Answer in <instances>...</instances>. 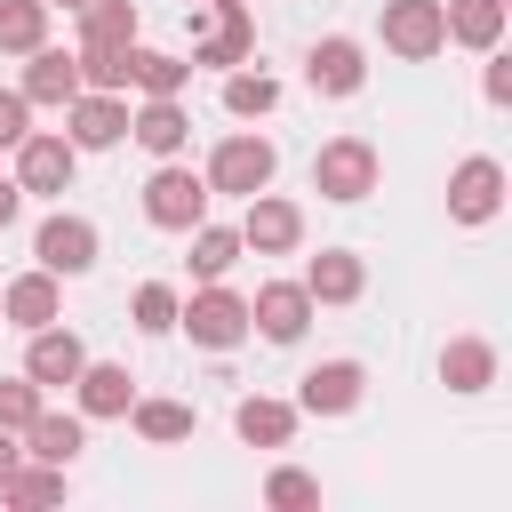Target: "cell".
Segmentation results:
<instances>
[{
    "label": "cell",
    "instance_id": "cell-20",
    "mask_svg": "<svg viewBox=\"0 0 512 512\" xmlns=\"http://www.w3.org/2000/svg\"><path fill=\"white\" fill-rule=\"evenodd\" d=\"M72 392H80V416H128V400H136V376H128V368H112V360H80Z\"/></svg>",
    "mask_w": 512,
    "mask_h": 512
},
{
    "label": "cell",
    "instance_id": "cell-24",
    "mask_svg": "<svg viewBox=\"0 0 512 512\" xmlns=\"http://www.w3.org/2000/svg\"><path fill=\"white\" fill-rule=\"evenodd\" d=\"M80 448H88L80 416H56V408H40V416L24 424V456H40V464H72Z\"/></svg>",
    "mask_w": 512,
    "mask_h": 512
},
{
    "label": "cell",
    "instance_id": "cell-17",
    "mask_svg": "<svg viewBox=\"0 0 512 512\" xmlns=\"http://www.w3.org/2000/svg\"><path fill=\"white\" fill-rule=\"evenodd\" d=\"M72 96H80V56H64V48L40 40L32 64H24V104H56V112H64Z\"/></svg>",
    "mask_w": 512,
    "mask_h": 512
},
{
    "label": "cell",
    "instance_id": "cell-39",
    "mask_svg": "<svg viewBox=\"0 0 512 512\" xmlns=\"http://www.w3.org/2000/svg\"><path fill=\"white\" fill-rule=\"evenodd\" d=\"M16 464H24V448H16V432H0V480H8Z\"/></svg>",
    "mask_w": 512,
    "mask_h": 512
},
{
    "label": "cell",
    "instance_id": "cell-33",
    "mask_svg": "<svg viewBox=\"0 0 512 512\" xmlns=\"http://www.w3.org/2000/svg\"><path fill=\"white\" fill-rule=\"evenodd\" d=\"M40 408H48V400H40V384H32V376H0V432H24Z\"/></svg>",
    "mask_w": 512,
    "mask_h": 512
},
{
    "label": "cell",
    "instance_id": "cell-30",
    "mask_svg": "<svg viewBox=\"0 0 512 512\" xmlns=\"http://www.w3.org/2000/svg\"><path fill=\"white\" fill-rule=\"evenodd\" d=\"M0 504H64V464H16L8 480H0Z\"/></svg>",
    "mask_w": 512,
    "mask_h": 512
},
{
    "label": "cell",
    "instance_id": "cell-2",
    "mask_svg": "<svg viewBox=\"0 0 512 512\" xmlns=\"http://www.w3.org/2000/svg\"><path fill=\"white\" fill-rule=\"evenodd\" d=\"M176 328H192V344H208V352H232L248 336V296H232L224 280H200V296L176 304Z\"/></svg>",
    "mask_w": 512,
    "mask_h": 512
},
{
    "label": "cell",
    "instance_id": "cell-26",
    "mask_svg": "<svg viewBox=\"0 0 512 512\" xmlns=\"http://www.w3.org/2000/svg\"><path fill=\"white\" fill-rule=\"evenodd\" d=\"M128 80H136L144 96H184L192 64H184V56H160V48H136V40H128Z\"/></svg>",
    "mask_w": 512,
    "mask_h": 512
},
{
    "label": "cell",
    "instance_id": "cell-12",
    "mask_svg": "<svg viewBox=\"0 0 512 512\" xmlns=\"http://www.w3.org/2000/svg\"><path fill=\"white\" fill-rule=\"evenodd\" d=\"M360 392H368V368L360 360H320L304 376V392H296V416H352Z\"/></svg>",
    "mask_w": 512,
    "mask_h": 512
},
{
    "label": "cell",
    "instance_id": "cell-25",
    "mask_svg": "<svg viewBox=\"0 0 512 512\" xmlns=\"http://www.w3.org/2000/svg\"><path fill=\"white\" fill-rule=\"evenodd\" d=\"M136 40V0H88L80 8V48H128Z\"/></svg>",
    "mask_w": 512,
    "mask_h": 512
},
{
    "label": "cell",
    "instance_id": "cell-27",
    "mask_svg": "<svg viewBox=\"0 0 512 512\" xmlns=\"http://www.w3.org/2000/svg\"><path fill=\"white\" fill-rule=\"evenodd\" d=\"M272 104H280V80H272V72H240V64L224 72V112H232V120H264Z\"/></svg>",
    "mask_w": 512,
    "mask_h": 512
},
{
    "label": "cell",
    "instance_id": "cell-22",
    "mask_svg": "<svg viewBox=\"0 0 512 512\" xmlns=\"http://www.w3.org/2000/svg\"><path fill=\"white\" fill-rule=\"evenodd\" d=\"M440 24H448V40H464V48H496L504 40V0H440Z\"/></svg>",
    "mask_w": 512,
    "mask_h": 512
},
{
    "label": "cell",
    "instance_id": "cell-4",
    "mask_svg": "<svg viewBox=\"0 0 512 512\" xmlns=\"http://www.w3.org/2000/svg\"><path fill=\"white\" fill-rule=\"evenodd\" d=\"M32 256H40V272H56V280H80V272L96 264V224L56 208V216L32 232Z\"/></svg>",
    "mask_w": 512,
    "mask_h": 512
},
{
    "label": "cell",
    "instance_id": "cell-16",
    "mask_svg": "<svg viewBox=\"0 0 512 512\" xmlns=\"http://www.w3.org/2000/svg\"><path fill=\"white\" fill-rule=\"evenodd\" d=\"M128 136H136L152 160H176V152L192 144V120H184L176 96H144V112H128Z\"/></svg>",
    "mask_w": 512,
    "mask_h": 512
},
{
    "label": "cell",
    "instance_id": "cell-15",
    "mask_svg": "<svg viewBox=\"0 0 512 512\" xmlns=\"http://www.w3.org/2000/svg\"><path fill=\"white\" fill-rule=\"evenodd\" d=\"M80 360H88V344L72 336V328H32V352H24V376L40 384V392H56V384H72L80 376Z\"/></svg>",
    "mask_w": 512,
    "mask_h": 512
},
{
    "label": "cell",
    "instance_id": "cell-40",
    "mask_svg": "<svg viewBox=\"0 0 512 512\" xmlns=\"http://www.w3.org/2000/svg\"><path fill=\"white\" fill-rule=\"evenodd\" d=\"M48 8H72V16H80V8H88V0H48Z\"/></svg>",
    "mask_w": 512,
    "mask_h": 512
},
{
    "label": "cell",
    "instance_id": "cell-32",
    "mask_svg": "<svg viewBox=\"0 0 512 512\" xmlns=\"http://www.w3.org/2000/svg\"><path fill=\"white\" fill-rule=\"evenodd\" d=\"M176 304H184V296H176L168 280H144V288H136V328H144V336H168V328H176Z\"/></svg>",
    "mask_w": 512,
    "mask_h": 512
},
{
    "label": "cell",
    "instance_id": "cell-13",
    "mask_svg": "<svg viewBox=\"0 0 512 512\" xmlns=\"http://www.w3.org/2000/svg\"><path fill=\"white\" fill-rule=\"evenodd\" d=\"M248 48H256V24H248V8H240V0H216V16H208V32H200L192 64H216V72H232V64H248Z\"/></svg>",
    "mask_w": 512,
    "mask_h": 512
},
{
    "label": "cell",
    "instance_id": "cell-28",
    "mask_svg": "<svg viewBox=\"0 0 512 512\" xmlns=\"http://www.w3.org/2000/svg\"><path fill=\"white\" fill-rule=\"evenodd\" d=\"M232 264H240V232L200 216V224H192V272H200V280H224Z\"/></svg>",
    "mask_w": 512,
    "mask_h": 512
},
{
    "label": "cell",
    "instance_id": "cell-37",
    "mask_svg": "<svg viewBox=\"0 0 512 512\" xmlns=\"http://www.w3.org/2000/svg\"><path fill=\"white\" fill-rule=\"evenodd\" d=\"M480 88H488V104H512V64H504L496 48H488V80H480Z\"/></svg>",
    "mask_w": 512,
    "mask_h": 512
},
{
    "label": "cell",
    "instance_id": "cell-31",
    "mask_svg": "<svg viewBox=\"0 0 512 512\" xmlns=\"http://www.w3.org/2000/svg\"><path fill=\"white\" fill-rule=\"evenodd\" d=\"M40 40H48V0H0V48L32 56Z\"/></svg>",
    "mask_w": 512,
    "mask_h": 512
},
{
    "label": "cell",
    "instance_id": "cell-35",
    "mask_svg": "<svg viewBox=\"0 0 512 512\" xmlns=\"http://www.w3.org/2000/svg\"><path fill=\"white\" fill-rule=\"evenodd\" d=\"M264 504H280V512H304V504H320V480H312V472H296V464H280V472L264 480Z\"/></svg>",
    "mask_w": 512,
    "mask_h": 512
},
{
    "label": "cell",
    "instance_id": "cell-9",
    "mask_svg": "<svg viewBox=\"0 0 512 512\" xmlns=\"http://www.w3.org/2000/svg\"><path fill=\"white\" fill-rule=\"evenodd\" d=\"M80 176V144L72 136H24L16 144V184L24 192H72Z\"/></svg>",
    "mask_w": 512,
    "mask_h": 512
},
{
    "label": "cell",
    "instance_id": "cell-41",
    "mask_svg": "<svg viewBox=\"0 0 512 512\" xmlns=\"http://www.w3.org/2000/svg\"><path fill=\"white\" fill-rule=\"evenodd\" d=\"M192 8H216V0H192Z\"/></svg>",
    "mask_w": 512,
    "mask_h": 512
},
{
    "label": "cell",
    "instance_id": "cell-6",
    "mask_svg": "<svg viewBox=\"0 0 512 512\" xmlns=\"http://www.w3.org/2000/svg\"><path fill=\"white\" fill-rule=\"evenodd\" d=\"M272 184V144L264 136H224L216 152H208V192H264Z\"/></svg>",
    "mask_w": 512,
    "mask_h": 512
},
{
    "label": "cell",
    "instance_id": "cell-21",
    "mask_svg": "<svg viewBox=\"0 0 512 512\" xmlns=\"http://www.w3.org/2000/svg\"><path fill=\"white\" fill-rule=\"evenodd\" d=\"M232 432H240L248 448H288V432H296V400H272V392H248V400L232 408Z\"/></svg>",
    "mask_w": 512,
    "mask_h": 512
},
{
    "label": "cell",
    "instance_id": "cell-38",
    "mask_svg": "<svg viewBox=\"0 0 512 512\" xmlns=\"http://www.w3.org/2000/svg\"><path fill=\"white\" fill-rule=\"evenodd\" d=\"M16 208H24V184H16V176H0V224H16Z\"/></svg>",
    "mask_w": 512,
    "mask_h": 512
},
{
    "label": "cell",
    "instance_id": "cell-5",
    "mask_svg": "<svg viewBox=\"0 0 512 512\" xmlns=\"http://www.w3.org/2000/svg\"><path fill=\"white\" fill-rule=\"evenodd\" d=\"M384 48L424 64L448 48V24H440V0H384Z\"/></svg>",
    "mask_w": 512,
    "mask_h": 512
},
{
    "label": "cell",
    "instance_id": "cell-10",
    "mask_svg": "<svg viewBox=\"0 0 512 512\" xmlns=\"http://www.w3.org/2000/svg\"><path fill=\"white\" fill-rule=\"evenodd\" d=\"M496 208H504V168H496L488 152L456 160V176H448V216H456V224H488Z\"/></svg>",
    "mask_w": 512,
    "mask_h": 512
},
{
    "label": "cell",
    "instance_id": "cell-36",
    "mask_svg": "<svg viewBox=\"0 0 512 512\" xmlns=\"http://www.w3.org/2000/svg\"><path fill=\"white\" fill-rule=\"evenodd\" d=\"M32 136V104H24V88H0V152H16Z\"/></svg>",
    "mask_w": 512,
    "mask_h": 512
},
{
    "label": "cell",
    "instance_id": "cell-29",
    "mask_svg": "<svg viewBox=\"0 0 512 512\" xmlns=\"http://www.w3.org/2000/svg\"><path fill=\"white\" fill-rule=\"evenodd\" d=\"M128 424H136L152 448H168V440H192V408H184V400H128Z\"/></svg>",
    "mask_w": 512,
    "mask_h": 512
},
{
    "label": "cell",
    "instance_id": "cell-34",
    "mask_svg": "<svg viewBox=\"0 0 512 512\" xmlns=\"http://www.w3.org/2000/svg\"><path fill=\"white\" fill-rule=\"evenodd\" d=\"M80 88H128V48H80Z\"/></svg>",
    "mask_w": 512,
    "mask_h": 512
},
{
    "label": "cell",
    "instance_id": "cell-18",
    "mask_svg": "<svg viewBox=\"0 0 512 512\" xmlns=\"http://www.w3.org/2000/svg\"><path fill=\"white\" fill-rule=\"evenodd\" d=\"M56 312H64L56 272H16V280L0 288V320H16V328H48Z\"/></svg>",
    "mask_w": 512,
    "mask_h": 512
},
{
    "label": "cell",
    "instance_id": "cell-7",
    "mask_svg": "<svg viewBox=\"0 0 512 512\" xmlns=\"http://www.w3.org/2000/svg\"><path fill=\"white\" fill-rule=\"evenodd\" d=\"M248 328H256L264 344H296V336L312 328V296H304V280H264L256 304H248Z\"/></svg>",
    "mask_w": 512,
    "mask_h": 512
},
{
    "label": "cell",
    "instance_id": "cell-1",
    "mask_svg": "<svg viewBox=\"0 0 512 512\" xmlns=\"http://www.w3.org/2000/svg\"><path fill=\"white\" fill-rule=\"evenodd\" d=\"M312 192L320 200H368L376 192V144L368 136H336L312 152Z\"/></svg>",
    "mask_w": 512,
    "mask_h": 512
},
{
    "label": "cell",
    "instance_id": "cell-11",
    "mask_svg": "<svg viewBox=\"0 0 512 512\" xmlns=\"http://www.w3.org/2000/svg\"><path fill=\"white\" fill-rule=\"evenodd\" d=\"M296 240H304V208H296V200H272V192H248L240 248H256V256H288Z\"/></svg>",
    "mask_w": 512,
    "mask_h": 512
},
{
    "label": "cell",
    "instance_id": "cell-3",
    "mask_svg": "<svg viewBox=\"0 0 512 512\" xmlns=\"http://www.w3.org/2000/svg\"><path fill=\"white\" fill-rule=\"evenodd\" d=\"M144 216H152L160 232H192V224L208 216V176H192V168L160 160V168H152V184H144Z\"/></svg>",
    "mask_w": 512,
    "mask_h": 512
},
{
    "label": "cell",
    "instance_id": "cell-23",
    "mask_svg": "<svg viewBox=\"0 0 512 512\" xmlns=\"http://www.w3.org/2000/svg\"><path fill=\"white\" fill-rule=\"evenodd\" d=\"M440 384H448V392H488V384H496V344L456 336V344L440 352Z\"/></svg>",
    "mask_w": 512,
    "mask_h": 512
},
{
    "label": "cell",
    "instance_id": "cell-14",
    "mask_svg": "<svg viewBox=\"0 0 512 512\" xmlns=\"http://www.w3.org/2000/svg\"><path fill=\"white\" fill-rule=\"evenodd\" d=\"M304 80H312L320 96H352V88L368 80V56H360V40H344V32L312 40V56H304Z\"/></svg>",
    "mask_w": 512,
    "mask_h": 512
},
{
    "label": "cell",
    "instance_id": "cell-19",
    "mask_svg": "<svg viewBox=\"0 0 512 512\" xmlns=\"http://www.w3.org/2000/svg\"><path fill=\"white\" fill-rule=\"evenodd\" d=\"M360 288H368V272H360L352 248H320V256L304 264V296H312V304H352Z\"/></svg>",
    "mask_w": 512,
    "mask_h": 512
},
{
    "label": "cell",
    "instance_id": "cell-8",
    "mask_svg": "<svg viewBox=\"0 0 512 512\" xmlns=\"http://www.w3.org/2000/svg\"><path fill=\"white\" fill-rule=\"evenodd\" d=\"M64 136H72L80 152H104V144L128 136V104H120L112 88H80V96L64 104Z\"/></svg>",
    "mask_w": 512,
    "mask_h": 512
}]
</instances>
